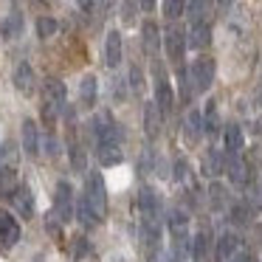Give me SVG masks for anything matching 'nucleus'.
I'll return each instance as SVG.
<instances>
[{
  "instance_id": "9d476101",
  "label": "nucleus",
  "mask_w": 262,
  "mask_h": 262,
  "mask_svg": "<svg viewBox=\"0 0 262 262\" xmlns=\"http://www.w3.org/2000/svg\"><path fill=\"white\" fill-rule=\"evenodd\" d=\"M17 239H20V223L9 211H0V245L3 248H12Z\"/></svg>"
},
{
  "instance_id": "aec40b11",
  "label": "nucleus",
  "mask_w": 262,
  "mask_h": 262,
  "mask_svg": "<svg viewBox=\"0 0 262 262\" xmlns=\"http://www.w3.org/2000/svg\"><path fill=\"white\" fill-rule=\"evenodd\" d=\"M166 226H169V234H172V237H183V234H189V231H186V228H189L186 211L172 209L169 214H166Z\"/></svg>"
},
{
  "instance_id": "bb28decb",
  "label": "nucleus",
  "mask_w": 262,
  "mask_h": 262,
  "mask_svg": "<svg viewBox=\"0 0 262 262\" xmlns=\"http://www.w3.org/2000/svg\"><path fill=\"white\" fill-rule=\"evenodd\" d=\"M209 254V231H200L198 237L192 239V256L194 259H203Z\"/></svg>"
},
{
  "instance_id": "393cba45",
  "label": "nucleus",
  "mask_w": 262,
  "mask_h": 262,
  "mask_svg": "<svg viewBox=\"0 0 262 262\" xmlns=\"http://www.w3.org/2000/svg\"><path fill=\"white\" fill-rule=\"evenodd\" d=\"M76 214H79V220H82V226H96L102 217L96 214V209H93L91 203H88V198H82L79 200V209H76Z\"/></svg>"
},
{
  "instance_id": "f8f14e48",
  "label": "nucleus",
  "mask_w": 262,
  "mask_h": 262,
  "mask_svg": "<svg viewBox=\"0 0 262 262\" xmlns=\"http://www.w3.org/2000/svg\"><path fill=\"white\" fill-rule=\"evenodd\" d=\"M23 149H26V155H31V158L40 155V130H37L34 119L23 121Z\"/></svg>"
},
{
  "instance_id": "4468645a",
  "label": "nucleus",
  "mask_w": 262,
  "mask_h": 262,
  "mask_svg": "<svg viewBox=\"0 0 262 262\" xmlns=\"http://www.w3.org/2000/svg\"><path fill=\"white\" fill-rule=\"evenodd\" d=\"M223 147H226L228 155H239L245 147V136L243 130H239L237 124H228L226 130H223Z\"/></svg>"
},
{
  "instance_id": "9b49d317",
  "label": "nucleus",
  "mask_w": 262,
  "mask_h": 262,
  "mask_svg": "<svg viewBox=\"0 0 262 262\" xmlns=\"http://www.w3.org/2000/svg\"><path fill=\"white\" fill-rule=\"evenodd\" d=\"M226 172L231 178L234 186H245L248 183V164L243 161V155H228L226 158Z\"/></svg>"
},
{
  "instance_id": "4be33fe9",
  "label": "nucleus",
  "mask_w": 262,
  "mask_h": 262,
  "mask_svg": "<svg viewBox=\"0 0 262 262\" xmlns=\"http://www.w3.org/2000/svg\"><path fill=\"white\" fill-rule=\"evenodd\" d=\"M211 42V29H209V23H194L192 26V31H189V46L192 48H206Z\"/></svg>"
},
{
  "instance_id": "1a4fd4ad",
  "label": "nucleus",
  "mask_w": 262,
  "mask_h": 262,
  "mask_svg": "<svg viewBox=\"0 0 262 262\" xmlns=\"http://www.w3.org/2000/svg\"><path fill=\"white\" fill-rule=\"evenodd\" d=\"M12 203H14V209H17V214L23 217V220L34 217V194H31L29 183H20L17 192L12 194Z\"/></svg>"
},
{
  "instance_id": "20e7f679",
  "label": "nucleus",
  "mask_w": 262,
  "mask_h": 262,
  "mask_svg": "<svg viewBox=\"0 0 262 262\" xmlns=\"http://www.w3.org/2000/svg\"><path fill=\"white\" fill-rule=\"evenodd\" d=\"M54 214H57L62 223H68L71 217L76 214V206H74V189H71V183H68V181H59V183H57V194H54Z\"/></svg>"
},
{
  "instance_id": "39448f33",
  "label": "nucleus",
  "mask_w": 262,
  "mask_h": 262,
  "mask_svg": "<svg viewBox=\"0 0 262 262\" xmlns=\"http://www.w3.org/2000/svg\"><path fill=\"white\" fill-rule=\"evenodd\" d=\"M155 104L161 107V113H169L172 104H175L169 76H166V71L161 68V65H155Z\"/></svg>"
},
{
  "instance_id": "423d86ee",
  "label": "nucleus",
  "mask_w": 262,
  "mask_h": 262,
  "mask_svg": "<svg viewBox=\"0 0 262 262\" xmlns=\"http://www.w3.org/2000/svg\"><path fill=\"white\" fill-rule=\"evenodd\" d=\"M121 57H124V42H121V31L110 29L107 37H104V62L107 68H119Z\"/></svg>"
},
{
  "instance_id": "f257e3e1",
  "label": "nucleus",
  "mask_w": 262,
  "mask_h": 262,
  "mask_svg": "<svg viewBox=\"0 0 262 262\" xmlns=\"http://www.w3.org/2000/svg\"><path fill=\"white\" fill-rule=\"evenodd\" d=\"M65 104H68L65 85L59 79H48L46 88H42V116H46L48 121L57 119V116L65 110Z\"/></svg>"
},
{
  "instance_id": "f03ea898",
  "label": "nucleus",
  "mask_w": 262,
  "mask_h": 262,
  "mask_svg": "<svg viewBox=\"0 0 262 262\" xmlns=\"http://www.w3.org/2000/svg\"><path fill=\"white\" fill-rule=\"evenodd\" d=\"M85 198L96 209V214L104 217V211H107V189H104V178L99 172H91L85 178Z\"/></svg>"
},
{
  "instance_id": "c9c22d12",
  "label": "nucleus",
  "mask_w": 262,
  "mask_h": 262,
  "mask_svg": "<svg viewBox=\"0 0 262 262\" xmlns=\"http://www.w3.org/2000/svg\"><path fill=\"white\" fill-rule=\"evenodd\" d=\"M231 262H251V256H248V254H239V256H234Z\"/></svg>"
},
{
  "instance_id": "dca6fc26",
  "label": "nucleus",
  "mask_w": 262,
  "mask_h": 262,
  "mask_svg": "<svg viewBox=\"0 0 262 262\" xmlns=\"http://www.w3.org/2000/svg\"><path fill=\"white\" fill-rule=\"evenodd\" d=\"M158 194L152 192L149 186H144L141 192H138V211H141V217H158Z\"/></svg>"
},
{
  "instance_id": "2f4dec72",
  "label": "nucleus",
  "mask_w": 262,
  "mask_h": 262,
  "mask_svg": "<svg viewBox=\"0 0 262 262\" xmlns=\"http://www.w3.org/2000/svg\"><path fill=\"white\" fill-rule=\"evenodd\" d=\"M186 178H189V164L183 158H178L175 161V181L178 183H186Z\"/></svg>"
},
{
  "instance_id": "4c0bfd02",
  "label": "nucleus",
  "mask_w": 262,
  "mask_h": 262,
  "mask_svg": "<svg viewBox=\"0 0 262 262\" xmlns=\"http://www.w3.org/2000/svg\"><path fill=\"white\" fill-rule=\"evenodd\" d=\"M259 88H262V79H259Z\"/></svg>"
},
{
  "instance_id": "7c9ffc66",
  "label": "nucleus",
  "mask_w": 262,
  "mask_h": 262,
  "mask_svg": "<svg viewBox=\"0 0 262 262\" xmlns=\"http://www.w3.org/2000/svg\"><path fill=\"white\" fill-rule=\"evenodd\" d=\"M161 9H164V14H166V17H172V20H175V17H181V14L186 12V3H178V0H166V3H164Z\"/></svg>"
},
{
  "instance_id": "c85d7f7f",
  "label": "nucleus",
  "mask_w": 262,
  "mask_h": 262,
  "mask_svg": "<svg viewBox=\"0 0 262 262\" xmlns=\"http://www.w3.org/2000/svg\"><path fill=\"white\" fill-rule=\"evenodd\" d=\"M206 12H209V3H186V14H189V20H192V26L203 23Z\"/></svg>"
},
{
  "instance_id": "f704fd0d",
  "label": "nucleus",
  "mask_w": 262,
  "mask_h": 262,
  "mask_svg": "<svg viewBox=\"0 0 262 262\" xmlns=\"http://www.w3.org/2000/svg\"><path fill=\"white\" fill-rule=\"evenodd\" d=\"M74 166H76V169H85V152H82V149L79 147H74Z\"/></svg>"
},
{
  "instance_id": "cd10ccee",
  "label": "nucleus",
  "mask_w": 262,
  "mask_h": 262,
  "mask_svg": "<svg viewBox=\"0 0 262 262\" xmlns=\"http://www.w3.org/2000/svg\"><path fill=\"white\" fill-rule=\"evenodd\" d=\"M209 200H211V209H226V189L220 183H211L209 186Z\"/></svg>"
},
{
  "instance_id": "473e14b6",
  "label": "nucleus",
  "mask_w": 262,
  "mask_h": 262,
  "mask_svg": "<svg viewBox=\"0 0 262 262\" xmlns=\"http://www.w3.org/2000/svg\"><path fill=\"white\" fill-rule=\"evenodd\" d=\"M248 214H251V211L245 209V206H234V209H231V220L239 223V226H243V223H248Z\"/></svg>"
},
{
  "instance_id": "c756f323",
  "label": "nucleus",
  "mask_w": 262,
  "mask_h": 262,
  "mask_svg": "<svg viewBox=\"0 0 262 262\" xmlns=\"http://www.w3.org/2000/svg\"><path fill=\"white\" fill-rule=\"evenodd\" d=\"M37 34H40L42 40H46V37H54L57 34V20L54 17H40L37 20Z\"/></svg>"
},
{
  "instance_id": "a878e982",
  "label": "nucleus",
  "mask_w": 262,
  "mask_h": 262,
  "mask_svg": "<svg viewBox=\"0 0 262 262\" xmlns=\"http://www.w3.org/2000/svg\"><path fill=\"white\" fill-rule=\"evenodd\" d=\"M189 243H192L189 234H183V237H172V256H175L178 262H183L189 254H192V251H189Z\"/></svg>"
},
{
  "instance_id": "ddd939ff",
  "label": "nucleus",
  "mask_w": 262,
  "mask_h": 262,
  "mask_svg": "<svg viewBox=\"0 0 262 262\" xmlns=\"http://www.w3.org/2000/svg\"><path fill=\"white\" fill-rule=\"evenodd\" d=\"M203 133H206V127H203V113H200V110H192V113L186 116V124H183V138H186L189 144H198Z\"/></svg>"
},
{
  "instance_id": "0eeeda50",
  "label": "nucleus",
  "mask_w": 262,
  "mask_h": 262,
  "mask_svg": "<svg viewBox=\"0 0 262 262\" xmlns=\"http://www.w3.org/2000/svg\"><path fill=\"white\" fill-rule=\"evenodd\" d=\"M164 46H166V54H169L172 62H181L183 54H186L189 40H186V34H183V31L178 29V26H172V29L166 31V37H164Z\"/></svg>"
},
{
  "instance_id": "72a5a7b5",
  "label": "nucleus",
  "mask_w": 262,
  "mask_h": 262,
  "mask_svg": "<svg viewBox=\"0 0 262 262\" xmlns=\"http://www.w3.org/2000/svg\"><path fill=\"white\" fill-rule=\"evenodd\" d=\"M130 79H133L130 85L136 88V93H138V91L144 88V74H141V68H136V65H133V71H130Z\"/></svg>"
},
{
  "instance_id": "6ab92c4d",
  "label": "nucleus",
  "mask_w": 262,
  "mask_h": 262,
  "mask_svg": "<svg viewBox=\"0 0 262 262\" xmlns=\"http://www.w3.org/2000/svg\"><path fill=\"white\" fill-rule=\"evenodd\" d=\"M23 34V14H6V17H0V37H6V40H14V37Z\"/></svg>"
},
{
  "instance_id": "412c9836",
  "label": "nucleus",
  "mask_w": 262,
  "mask_h": 262,
  "mask_svg": "<svg viewBox=\"0 0 262 262\" xmlns=\"http://www.w3.org/2000/svg\"><path fill=\"white\" fill-rule=\"evenodd\" d=\"M200 169H203V175L217 178V175L223 172V155L217 152V149H206V152H203V161H200Z\"/></svg>"
},
{
  "instance_id": "6e6552de",
  "label": "nucleus",
  "mask_w": 262,
  "mask_h": 262,
  "mask_svg": "<svg viewBox=\"0 0 262 262\" xmlns=\"http://www.w3.org/2000/svg\"><path fill=\"white\" fill-rule=\"evenodd\" d=\"M239 248V237L234 231H223L220 237H217V248H214V259L217 262H231L234 254H237Z\"/></svg>"
},
{
  "instance_id": "b1692460",
  "label": "nucleus",
  "mask_w": 262,
  "mask_h": 262,
  "mask_svg": "<svg viewBox=\"0 0 262 262\" xmlns=\"http://www.w3.org/2000/svg\"><path fill=\"white\" fill-rule=\"evenodd\" d=\"M203 127L209 136H214L217 127H220V116H217V102H206V110H203Z\"/></svg>"
},
{
  "instance_id": "f3484780",
  "label": "nucleus",
  "mask_w": 262,
  "mask_h": 262,
  "mask_svg": "<svg viewBox=\"0 0 262 262\" xmlns=\"http://www.w3.org/2000/svg\"><path fill=\"white\" fill-rule=\"evenodd\" d=\"M161 107L155 102H147L144 104V127H147V136L149 138H155L161 133Z\"/></svg>"
},
{
  "instance_id": "2eb2a0df",
  "label": "nucleus",
  "mask_w": 262,
  "mask_h": 262,
  "mask_svg": "<svg viewBox=\"0 0 262 262\" xmlns=\"http://www.w3.org/2000/svg\"><path fill=\"white\" fill-rule=\"evenodd\" d=\"M141 42H144V51H147L149 57H155V54H158V42H161L158 23H152V20H147V23L141 26Z\"/></svg>"
},
{
  "instance_id": "a211bd4d",
  "label": "nucleus",
  "mask_w": 262,
  "mask_h": 262,
  "mask_svg": "<svg viewBox=\"0 0 262 262\" xmlns=\"http://www.w3.org/2000/svg\"><path fill=\"white\" fill-rule=\"evenodd\" d=\"M14 88L23 91V93H31V88H34V68H31L26 59L14 68Z\"/></svg>"
},
{
  "instance_id": "e433bc0d",
  "label": "nucleus",
  "mask_w": 262,
  "mask_h": 262,
  "mask_svg": "<svg viewBox=\"0 0 262 262\" xmlns=\"http://www.w3.org/2000/svg\"><path fill=\"white\" fill-rule=\"evenodd\" d=\"M256 194H259V198H256V206H262V181H259V192Z\"/></svg>"
},
{
  "instance_id": "7ed1b4c3",
  "label": "nucleus",
  "mask_w": 262,
  "mask_h": 262,
  "mask_svg": "<svg viewBox=\"0 0 262 262\" xmlns=\"http://www.w3.org/2000/svg\"><path fill=\"white\" fill-rule=\"evenodd\" d=\"M189 79H192V88L198 93L209 91L211 82H214V59L211 57H198L189 68Z\"/></svg>"
},
{
  "instance_id": "58836bf2",
  "label": "nucleus",
  "mask_w": 262,
  "mask_h": 262,
  "mask_svg": "<svg viewBox=\"0 0 262 262\" xmlns=\"http://www.w3.org/2000/svg\"><path fill=\"white\" fill-rule=\"evenodd\" d=\"M155 262H158V259H155Z\"/></svg>"
},
{
  "instance_id": "5701e85b",
  "label": "nucleus",
  "mask_w": 262,
  "mask_h": 262,
  "mask_svg": "<svg viewBox=\"0 0 262 262\" xmlns=\"http://www.w3.org/2000/svg\"><path fill=\"white\" fill-rule=\"evenodd\" d=\"M96 93H99L96 76L85 74V76H82V82H79V99H82V104H93V102H96Z\"/></svg>"
}]
</instances>
